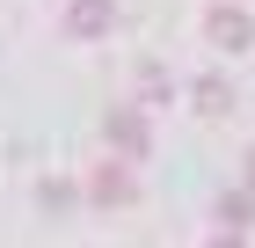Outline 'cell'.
<instances>
[{
  "instance_id": "6da1fadb",
  "label": "cell",
  "mask_w": 255,
  "mask_h": 248,
  "mask_svg": "<svg viewBox=\"0 0 255 248\" xmlns=\"http://www.w3.org/2000/svg\"><path fill=\"white\" fill-rule=\"evenodd\" d=\"M102 139H110V153H124V161H138V153L153 146V124H146V110H110V124H102Z\"/></svg>"
},
{
  "instance_id": "5b68a950",
  "label": "cell",
  "mask_w": 255,
  "mask_h": 248,
  "mask_svg": "<svg viewBox=\"0 0 255 248\" xmlns=\"http://www.w3.org/2000/svg\"><path fill=\"white\" fill-rule=\"evenodd\" d=\"M190 102H197L204 117H226V110H234V88H226V73H197V80H190Z\"/></svg>"
},
{
  "instance_id": "3957f363",
  "label": "cell",
  "mask_w": 255,
  "mask_h": 248,
  "mask_svg": "<svg viewBox=\"0 0 255 248\" xmlns=\"http://www.w3.org/2000/svg\"><path fill=\"white\" fill-rule=\"evenodd\" d=\"M131 190H138V183H131V168H124V153L88 175V197H95V205H131Z\"/></svg>"
},
{
  "instance_id": "8992f818",
  "label": "cell",
  "mask_w": 255,
  "mask_h": 248,
  "mask_svg": "<svg viewBox=\"0 0 255 248\" xmlns=\"http://www.w3.org/2000/svg\"><path fill=\"white\" fill-rule=\"evenodd\" d=\"M219 219H226V227H248V219H255V183H248V190H226V197H219Z\"/></svg>"
},
{
  "instance_id": "9c48e42d",
  "label": "cell",
  "mask_w": 255,
  "mask_h": 248,
  "mask_svg": "<svg viewBox=\"0 0 255 248\" xmlns=\"http://www.w3.org/2000/svg\"><path fill=\"white\" fill-rule=\"evenodd\" d=\"M248 183H255V146H248Z\"/></svg>"
},
{
  "instance_id": "ba28073f",
  "label": "cell",
  "mask_w": 255,
  "mask_h": 248,
  "mask_svg": "<svg viewBox=\"0 0 255 248\" xmlns=\"http://www.w3.org/2000/svg\"><path fill=\"white\" fill-rule=\"evenodd\" d=\"M212 248H248V241H241V234H234V227H226V234H219V241H212Z\"/></svg>"
},
{
  "instance_id": "277c9868",
  "label": "cell",
  "mask_w": 255,
  "mask_h": 248,
  "mask_svg": "<svg viewBox=\"0 0 255 248\" xmlns=\"http://www.w3.org/2000/svg\"><path fill=\"white\" fill-rule=\"evenodd\" d=\"M117 29V7L110 0H73L66 7V37H110Z\"/></svg>"
},
{
  "instance_id": "7a4b0ae2",
  "label": "cell",
  "mask_w": 255,
  "mask_h": 248,
  "mask_svg": "<svg viewBox=\"0 0 255 248\" xmlns=\"http://www.w3.org/2000/svg\"><path fill=\"white\" fill-rule=\"evenodd\" d=\"M204 37H212L219 51H248V44H255V15H248V7H226V0H219L212 15H204Z\"/></svg>"
},
{
  "instance_id": "52a82bcc",
  "label": "cell",
  "mask_w": 255,
  "mask_h": 248,
  "mask_svg": "<svg viewBox=\"0 0 255 248\" xmlns=\"http://www.w3.org/2000/svg\"><path fill=\"white\" fill-rule=\"evenodd\" d=\"M138 95H146V102H168V95H175V80L160 73V66H138Z\"/></svg>"
}]
</instances>
